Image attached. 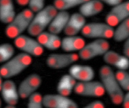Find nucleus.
<instances>
[{
	"label": "nucleus",
	"instance_id": "1",
	"mask_svg": "<svg viewBox=\"0 0 129 108\" xmlns=\"http://www.w3.org/2000/svg\"><path fill=\"white\" fill-rule=\"evenodd\" d=\"M99 75L105 94L111 102L115 106L120 105L124 92L118 84L111 67L106 64L103 65L99 70Z\"/></svg>",
	"mask_w": 129,
	"mask_h": 108
},
{
	"label": "nucleus",
	"instance_id": "2",
	"mask_svg": "<svg viewBox=\"0 0 129 108\" xmlns=\"http://www.w3.org/2000/svg\"><path fill=\"white\" fill-rule=\"evenodd\" d=\"M32 62V57L21 52L3 64L0 70L4 78L11 79L21 74L30 66Z\"/></svg>",
	"mask_w": 129,
	"mask_h": 108
},
{
	"label": "nucleus",
	"instance_id": "3",
	"mask_svg": "<svg viewBox=\"0 0 129 108\" xmlns=\"http://www.w3.org/2000/svg\"><path fill=\"white\" fill-rule=\"evenodd\" d=\"M58 10L53 4H49L34 14L30 25L27 30L30 36L37 37L49 27Z\"/></svg>",
	"mask_w": 129,
	"mask_h": 108
},
{
	"label": "nucleus",
	"instance_id": "4",
	"mask_svg": "<svg viewBox=\"0 0 129 108\" xmlns=\"http://www.w3.org/2000/svg\"><path fill=\"white\" fill-rule=\"evenodd\" d=\"M34 13L28 8L16 14L12 20L7 25L5 34L8 38L14 40L27 30Z\"/></svg>",
	"mask_w": 129,
	"mask_h": 108
},
{
	"label": "nucleus",
	"instance_id": "5",
	"mask_svg": "<svg viewBox=\"0 0 129 108\" xmlns=\"http://www.w3.org/2000/svg\"><path fill=\"white\" fill-rule=\"evenodd\" d=\"M110 44L108 40L95 39L86 44L78 52L79 58L82 60L88 61L96 57L103 56L109 50Z\"/></svg>",
	"mask_w": 129,
	"mask_h": 108
},
{
	"label": "nucleus",
	"instance_id": "6",
	"mask_svg": "<svg viewBox=\"0 0 129 108\" xmlns=\"http://www.w3.org/2000/svg\"><path fill=\"white\" fill-rule=\"evenodd\" d=\"M114 30L105 22H92L86 23L81 34L87 39L108 40L112 38Z\"/></svg>",
	"mask_w": 129,
	"mask_h": 108
},
{
	"label": "nucleus",
	"instance_id": "7",
	"mask_svg": "<svg viewBox=\"0 0 129 108\" xmlns=\"http://www.w3.org/2000/svg\"><path fill=\"white\" fill-rule=\"evenodd\" d=\"M13 40L15 47L31 57H40L44 52V49L37 39L30 35L22 34Z\"/></svg>",
	"mask_w": 129,
	"mask_h": 108
},
{
	"label": "nucleus",
	"instance_id": "8",
	"mask_svg": "<svg viewBox=\"0 0 129 108\" xmlns=\"http://www.w3.org/2000/svg\"><path fill=\"white\" fill-rule=\"evenodd\" d=\"M80 59L76 53H53L49 55L46 60L47 67L53 70H61L70 67Z\"/></svg>",
	"mask_w": 129,
	"mask_h": 108
},
{
	"label": "nucleus",
	"instance_id": "9",
	"mask_svg": "<svg viewBox=\"0 0 129 108\" xmlns=\"http://www.w3.org/2000/svg\"><path fill=\"white\" fill-rule=\"evenodd\" d=\"M74 92L80 96L99 98L105 94L104 88L100 81L92 80L77 82Z\"/></svg>",
	"mask_w": 129,
	"mask_h": 108
},
{
	"label": "nucleus",
	"instance_id": "10",
	"mask_svg": "<svg viewBox=\"0 0 129 108\" xmlns=\"http://www.w3.org/2000/svg\"><path fill=\"white\" fill-rule=\"evenodd\" d=\"M111 7L105 17V22L114 28L129 18V1H123Z\"/></svg>",
	"mask_w": 129,
	"mask_h": 108
},
{
	"label": "nucleus",
	"instance_id": "11",
	"mask_svg": "<svg viewBox=\"0 0 129 108\" xmlns=\"http://www.w3.org/2000/svg\"><path fill=\"white\" fill-rule=\"evenodd\" d=\"M42 77L37 73L29 74L24 79L18 87L20 98L27 99L30 95L36 92L42 84Z\"/></svg>",
	"mask_w": 129,
	"mask_h": 108
},
{
	"label": "nucleus",
	"instance_id": "12",
	"mask_svg": "<svg viewBox=\"0 0 129 108\" xmlns=\"http://www.w3.org/2000/svg\"><path fill=\"white\" fill-rule=\"evenodd\" d=\"M43 107L47 108H78V104L69 96L60 94H47L43 96Z\"/></svg>",
	"mask_w": 129,
	"mask_h": 108
},
{
	"label": "nucleus",
	"instance_id": "13",
	"mask_svg": "<svg viewBox=\"0 0 129 108\" xmlns=\"http://www.w3.org/2000/svg\"><path fill=\"white\" fill-rule=\"evenodd\" d=\"M5 103L6 108H15L18 103L20 98L18 87L14 81L10 79L4 81L0 91Z\"/></svg>",
	"mask_w": 129,
	"mask_h": 108
},
{
	"label": "nucleus",
	"instance_id": "14",
	"mask_svg": "<svg viewBox=\"0 0 129 108\" xmlns=\"http://www.w3.org/2000/svg\"><path fill=\"white\" fill-rule=\"evenodd\" d=\"M70 74L77 82H84L93 80L95 72L91 66L85 64H74L69 70Z\"/></svg>",
	"mask_w": 129,
	"mask_h": 108
},
{
	"label": "nucleus",
	"instance_id": "15",
	"mask_svg": "<svg viewBox=\"0 0 129 108\" xmlns=\"http://www.w3.org/2000/svg\"><path fill=\"white\" fill-rule=\"evenodd\" d=\"M86 23V18L79 12H75L70 15L63 32L66 36L78 35L81 33Z\"/></svg>",
	"mask_w": 129,
	"mask_h": 108
},
{
	"label": "nucleus",
	"instance_id": "16",
	"mask_svg": "<svg viewBox=\"0 0 129 108\" xmlns=\"http://www.w3.org/2000/svg\"><path fill=\"white\" fill-rule=\"evenodd\" d=\"M129 58L124 55L110 49L103 56V61L106 65L114 67L117 70H128Z\"/></svg>",
	"mask_w": 129,
	"mask_h": 108
},
{
	"label": "nucleus",
	"instance_id": "17",
	"mask_svg": "<svg viewBox=\"0 0 129 108\" xmlns=\"http://www.w3.org/2000/svg\"><path fill=\"white\" fill-rule=\"evenodd\" d=\"M86 44L83 37L78 35L66 36L61 39L60 48L66 52L76 53L80 52Z\"/></svg>",
	"mask_w": 129,
	"mask_h": 108
},
{
	"label": "nucleus",
	"instance_id": "18",
	"mask_svg": "<svg viewBox=\"0 0 129 108\" xmlns=\"http://www.w3.org/2000/svg\"><path fill=\"white\" fill-rule=\"evenodd\" d=\"M36 37L44 49L50 51H55L61 47V39L58 34L45 31Z\"/></svg>",
	"mask_w": 129,
	"mask_h": 108
},
{
	"label": "nucleus",
	"instance_id": "19",
	"mask_svg": "<svg viewBox=\"0 0 129 108\" xmlns=\"http://www.w3.org/2000/svg\"><path fill=\"white\" fill-rule=\"evenodd\" d=\"M104 8V4L99 0H89L79 6L78 12L86 18L100 14Z\"/></svg>",
	"mask_w": 129,
	"mask_h": 108
},
{
	"label": "nucleus",
	"instance_id": "20",
	"mask_svg": "<svg viewBox=\"0 0 129 108\" xmlns=\"http://www.w3.org/2000/svg\"><path fill=\"white\" fill-rule=\"evenodd\" d=\"M70 16L68 11L58 10L47 28L48 31L58 35L63 32Z\"/></svg>",
	"mask_w": 129,
	"mask_h": 108
},
{
	"label": "nucleus",
	"instance_id": "21",
	"mask_svg": "<svg viewBox=\"0 0 129 108\" xmlns=\"http://www.w3.org/2000/svg\"><path fill=\"white\" fill-rule=\"evenodd\" d=\"M16 14L13 0H0V22L7 25Z\"/></svg>",
	"mask_w": 129,
	"mask_h": 108
},
{
	"label": "nucleus",
	"instance_id": "22",
	"mask_svg": "<svg viewBox=\"0 0 129 108\" xmlns=\"http://www.w3.org/2000/svg\"><path fill=\"white\" fill-rule=\"evenodd\" d=\"M77 82L70 74H65L61 76L56 86L57 93L69 96L74 92Z\"/></svg>",
	"mask_w": 129,
	"mask_h": 108
},
{
	"label": "nucleus",
	"instance_id": "23",
	"mask_svg": "<svg viewBox=\"0 0 129 108\" xmlns=\"http://www.w3.org/2000/svg\"><path fill=\"white\" fill-rule=\"evenodd\" d=\"M112 38L116 42H123L129 39V18L114 28Z\"/></svg>",
	"mask_w": 129,
	"mask_h": 108
},
{
	"label": "nucleus",
	"instance_id": "24",
	"mask_svg": "<svg viewBox=\"0 0 129 108\" xmlns=\"http://www.w3.org/2000/svg\"><path fill=\"white\" fill-rule=\"evenodd\" d=\"M89 0H53V5L58 10H66L78 6Z\"/></svg>",
	"mask_w": 129,
	"mask_h": 108
},
{
	"label": "nucleus",
	"instance_id": "25",
	"mask_svg": "<svg viewBox=\"0 0 129 108\" xmlns=\"http://www.w3.org/2000/svg\"><path fill=\"white\" fill-rule=\"evenodd\" d=\"M15 47L9 43L0 44V64L7 61L15 55Z\"/></svg>",
	"mask_w": 129,
	"mask_h": 108
},
{
	"label": "nucleus",
	"instance_id": "26",
	"mask_svg": "<svg viewBox=\"0 0 129 108\" xmlns=\"http://www.w3.org/2000/svg\"><path fill=\"white\" fill-rule=\"evenodd\" d=\"M116 80L124 92H129V73L126 70H117L115 72Z\"/></svg>",
	"mask_w": 129,
	"mask_h": 108
},
{
	"label": "nucleus",
	"instance_id": "27",
	"mask_svg": "<svg viewBox=\"0 0 129 108\" xmlns=\"http://www.w3.org/2000/svg\"><path fill=\"white\" fill-rule=\"evenodd\" d=\"M28 99L27 107L28 108H42L43 105V96L37 91L30 95Z\"/></svg>",
	"mask_w": 129,
	"mask_h": 108
},
{
	"label": "nucleus",
	"instance_id": "28",
	"mask_svg": "<svg viewBox=\"0 0 129 108\" xmlns=\"http://www.w3.org/2000/svg\"><path fill=\"white\" fill-rule=\"evenodd\" d=\"M46 0H28V8L35 14L44 8Z\"/></svg>",
	"mask_w": 129,
	"mask_h": 108
},
{
	"label": "nucleus",
	"instance_id": "29",
	"mask_svg": "<svg viewBox=\"0 0 129 108\" xmlns=\"http://www.w3.org/2000/svg\"><path fill=\"white\" fill-rule=\"evenodd\" d=\"M105 105L103 101L96 100L88 103L83 106L84 108H104Z\"/></svg>",
	"mask_w": 129,
	"mask_h": 108
},
{
	"label": "nucleus",
	"instance_id": "30",
	"mask_svg": "<svg viewBox=\"0 0 129 108\" xmlns=\"http://www.w3.org/2000/svg\"><path fill=\"white\" fill-rule=\"evenodd\" d=\"M120 105L123 108H129V92L124 94Z\"/></svg>",
	"mask_w": 129,
	"mask_h": 108
},
{
	"label": "nucleus",
	"instance_id": "31",
	"mask_svg": "<svg viewBox=\"0 0 129 108\" xmlns=\"http://www.w3.org/2000/svg\"><path fill=\"white\" fill-rule=\"evenodd\" d=\"M103 3L110 6L112 7L118 4L123 1V0H99Z\"/></svg>",
	"mask_w": 129,
	"mask_h": 108
},
{
	"label": "nucleus",
	"instance_id": "32",
	"mask_svg": "<svg viewBox=\"0 0 129 108\" xmlns=\"http://www.w3.org/2000/svg\"><path fill=\"white\" fill-rule=\"evenodd\" d=\"M122 52L123 55L129 58V39L123 42Z\"/></svg>",
	"mask_w": 129,
	"mask_h": 108
},
{
	"label": "nucleus",
	"instance_id": "33",
	"mask_svg": "<svg viewBox=\"0 0 129 108\" xmlns=\"http://www.w3.org/2000/svg\"><path fill=\"white\" fill-rule=\"evenodd\" d=\"M15 1L20 6L24 7L27 5L28 0H15Z\"/></svg>",
	"mask_w": 129,
	"mask_h": 108
},
{
	"label": "nucleus",
	"instance_id": "34",
	"mask_svg": "<svg viewBox=\"0 0 129 108\" xmlns=\"http://www.w3.org/2000/svg\"><path fill=\"white\" fill-rule=\"evenodd\" d=\"M3 77L1 74V70H0V91L1 89V87H2V84H3Z\"/></svg>",
	"mask_w": 129,
	"mask_h": 108
},
{
	"label": "nucleus",
	"instance_id": "35",
	"mask_svg": "<svg viewBox=\"0 0 129 108\" xmlns=\"http://www.w3.org/2000/svg\"><path fill=\"white\" fill-rule=\"evenodd\" d=\"M2 105V100H1V98H0V108L1 107Z\"/></svg>",
	"mask_w": 129,
	"mask_h": 108
}]
</instances>
